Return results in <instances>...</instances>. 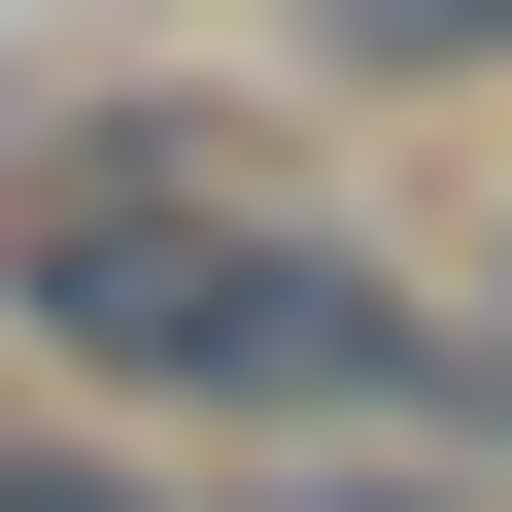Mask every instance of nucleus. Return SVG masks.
<instances>
[{"label": "nucleus", "instance_id": "f257e3e1", "mask_svg": "<svg viewBox=\"0 0 512 512\" xmlns=\"http://www.w3.org/2000/svg\"><path fill=\"white\" fill-rule=\"evenodd\" d=\"M0 308H35L69 376H137V410H478V308L342 274V239L171 205V137H103V171H35V205H0Z\"/></svg>", "mask_w": 512, "mask_h": 512}, {"label": "nucleus", "instance_id": "f03ea898", "mask_svg": "<svg viewBox=\"0 0 512 512\" xmlns=\"http://www.w3.org/2000/svg\"><path fill=\"white\" fill-rule=\"evenodd\" d=\"M0 512H171V478H103V444H0Z\"/></svg>", "mask_w": 512, "mask_h": 512}, {"label": "nucleus", "instance_id": "7ed1b4c3", "mask_svg": "<svg viewBox=\"0 0 512 512\" xmlns=\"http://www.w3.org/2000/svg\"><path fill=\"white\" fill-rule=\"evenodd\" d=\"M478 410H512V342H478Z\"/></svg>", "mask_w": 512, "mask_h": 512}]
</instances>
